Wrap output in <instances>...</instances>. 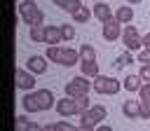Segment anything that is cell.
Wrapping results in <instances>:
<instances>
[{"instance_id":"7402d4cb","label":"cell","mask_w":150,"mask_h":131,"mask_svg":"<svg viewBox=\"0 0 150 131\" xmlns=\"http://www.w3.org/2000/svg\"><path fill=\"white\" fill-rule=\"evenodd\" d=\"M91 14H94V12H91L89 7H84V5H82V7L73 14V19H75L77 23H84V21H89V16H91Z\"/></svg>"},{"instance_id":"8992f818","label":"cell","mask_w":150,"mask_h":131,"mask_svg":"<svg viewBox=\"0 0 150 131\" xmlns=\"http://www.w3.org/2000/svg\"><path fill=\"white\" fill-rule=\"evenodd\" d=\"M89 89H91V82L82 75V77H73L68 84H66V96H73V98H82V96H89Z\"/></svg>"},{"instance_id":"d6a6232c","label":"cell","mask_w":150,"mask_h":131,"mask_svg":"<svg viewBox=\"0 0 150 131\" xmlns=\"http://www.w3.org/2000/svg\"><path fill=\"white\" fill-rule=\"evenodd\" d=\"M96 131H112V126H108V124H98Z\"/></svg>"},{"instance_id":"7c38bea8","label":"cell","mask_w":150,"mask_h":131,"mask_svg":"<svg viewBox=\"0 0 150 131\" xmlns=\"http://www.w3.org/2000/svg\"><path fill=\"white\" fill-rule=\"evenodd\" d=\"M21 105H23L26 112H38V110H42L40 98H38V91H28V94L21 98Z\"/></svg>"},{"instance_id":"7a4b0ae2","label":"cell","mask_w":150,"mask_h":131,"mask_svg":"<svg viewBox=\"0 0 150 131\" xmlns=\"http://www.w3.org/2000/svg\"><path fill=\"white\" fill-rule=\"evenodd\" d=\"M19 16H21V21L26 23V26H42V21H45V12L33 2V0H23V2H19Z\"/></svg>"},{"instance_id":"1f68e13d","label":"cell","mask_w":150,"mask_h":131,"mask_svg":"<svg viewBox=\"0 0 150 131\" xmlns=\"http://www.w3.org/2000/svg\"><path fill=\"white\" fill-rule=\"evenodd\" d=\"M75 131H96V129H91V126H84V124H80V126H75Z\"/></svg>"},{"instance_id":"6da1fadb","label":"cell","mask_w":150,"mask_h":131,"mask_svg":"<svg viewBox=\"0 0 150 131\" xmlns=\"http://www.w3.org/2000/svg\"><path fill=\"white\" fill-rule=\"evenodd\" d=\"M45 56H47L49 61L59 63V66H66V68H68V66H75V63H80V51H75V49H70V47H59V44L47 47Z\"/></svg>"},{"instance_id":"836d02e7","label":"cell","mask_w":150,"mask_h":131,"mask_svg":"<svg viewBox=\"0 0 150 131\" xmlns=\"http://www.w3.org/2000/svg\"><path fill=\"white\" fill-rule=\"evenodd\" d=\"M143 47H150V33L143 35Z\"/></svg>"},{"instance_id":"e0dca14e","label":"cell","mask_w":150,"mask_h":131,"mask_svg":"<svg viewBox=\"0 0 150 131\" xmlns=\"http://www.w3.org/2000/svg\"><path fill=\"white\" fill-rule=\"evenodd\" d=\"M38 98H40V105H42V110H49V108H54V105H56V101H54V94H52L49 89H38Z\"/></svg>"},{"instance_id":"44dd1931","label":"cell","mask_w":150,"mask_h":131,"mask_svg":"<svg viewBox=\"0 0 150 131\" xmlns=\"http://www.w3.org/2000/svg\"><path fill=\"white\" fill-rule=\"evenodd\" d=\"M136 61V56L131 54V51H124V54H120L117 58H115V68H124V66H131Z\"/></svg>"},{"instance_id":"f546056e","label":"cell","mask_w":150,"mask_h":131,"mask_svg":"<svg viewBox=\"0 0 150 131\" xmlns=\"http://www.w3.org/2000/svg\"><path fill=\"white\" fill-rule=\"evenodd\" d=\"M138 75H141V80H143V82H150V66H143V63H141Z\"/></svg>"},{"instance_id":"4fadbf2b","label":"cell","mask_w":150,"mask_h":131,"mask_svg":"<svg viewBox=\"0 0 150 131\" xmlns=\"http://www.w3.org/2000/svg\"><path fill=\"white\" fill-rule=\"evenodd\" d=\"M91 12H94V19H98L101 23H105L108 19H112V16H115V14H112V9H110V5H105V2H96Z\"/></svg>"},{"instance_id":"ac0fdd59","label":"cell","mask_w":150,"mask_h":131,"mask_svg":"<svg viewBox=\"0 0 150 131\" xmlns=\"http://www.w3.org/2000/svg\"><path fill=\"white\" fill-rule=\"evenodd\" d=\"M115 19H117L120 23H131V19H134V9H131L129 5H122V7L115 9Z\"/></svg>"},{"instance_id":"74e56055","label":"cell","mask_w":150,"mask_h":131,"mask_svg":"<svg viewBox=\"0 0 150 131\" xmlns=\"http://www.w3.org/2000/svg\"><path fill=\"white\" fill-rule=\"evenodd\" d=\"M96 2H105V0H96Z\"/></svg>"},{"instance_id":"d590c367","label":"cell","mask_w":150,"mask_h":131,"mask_svg":"<svg viewBox=\"0 0 150 131\" xmlns=\"http://www.w3.org/2000/svg\"><path fill=\"white\" fill-rule=\"evenodd\" d=\"M52 2H54V5H59V7H63V2H66V0H52Z\"/></svg>"},{"instance_id":"4dcf8cb0","label":"cell","mask_w":150,"mask_h":131,"mask_svg":"<svg viewBox=\"0 0 150 131\" xmlns=\"http://www.w3.org/2000/svg\"><path fill=\"white\" fill-rule=\"evenodd\" d=\"M28 131H42V126H40V124H35V122H30V126H28Z\"/></svg>"},{"instance_id":"ffe728a7","label":"cell","mask_w":150,"mask_h":131,"mask_svg":"<svg viewBox=\"0 0 150 131\" xmlns=\"http://www.w3.org/2000/svg\"><path fill=\"white\" fill-rule=\"evenodd\" d=\"M82 61H96V49L91 44H82L80 47V63Z\"/></svg>"},{"instance_id":"3957f363","label":"cell","mask_w":150,"mask_h":131,"mask_svg":"<svg viewBox=\"0 0 150 131\" xmlns=\"http://www.w3.org/2000/svg\"><path fill=\"white\" fill-rule=\"evenodd\" d=\"M91 89H94L96 94H103V96H115V94L122 89V84H120L115 77L98 75V77H94V82H91Z\"/></svg>"},{"instance_id":"9c48e42d","label":"cell","mask_w":150,"mask_h":131,"mask_svg":"<svg viewBox=\"0 0 150 131\" xmlns=\"http://www.w3.org/2000/svg\"><path fill=\"white\" fill-rule=\"evenodd\" d=\"M117 37H122V23L112 16V19H108V21L103 23V40L115 42Z\"/></svg>"},{"instance_id":"2e32d148","label":"cell","mask_w":150,"mask_h":131,"mask_svg":"<svg viewBox=\"0 0 150 131\" xmlns=\"http://www.w3.org/2000/svg\"><path fill=\"white\" fill-rule=\"evenodd\" d=\"M143 84H145V82L141 80V75H127L124 82H122V87H124L127 91H141Z\"/></svg>"},{"instance_id":"4316f807","label":"cell","mask_w":150,"mask_h":131,"mask_svg":"<svg viewBox=\"0 0 150 131\" xmlns=\"http://www.w3.org/2000/svg\"><path fill=\"white\" fill-rule=\"evenodd\" d=\"M136 61H138V63H143V66H150V47H143V49L138 51Z\"/></svg>"},{"instance_id":"5b68a950","label":"cell","mask_w":150,"mask_h":131,"mask_svg":"<svg viewBox=\"0 0 150 131\" xmlns=\"http://www.w3.org/2000/svg\"><path fill=\"white\" fill-rule=\"evenodd\" d=\"M122 42L127 47V51H134V49H143V35L138 33L136 26L127 23V28H122Z\"/></svg>"},{"instance_id":"484cf974","label":"cell","mask_w":150,"mask_h":131,"mask_svg":"<svg viewBox=\"0 0 150 131\" xmlns=\"http://www.w3.org/2000/svg\"><path fill=\"white\" fill-rule=\"evenodd\" d=\"M61 35H63L66 42H70V40L75 37V28H73L70 23H61Z\"/></svg>"},{"instance_id":"8fae6325","label":"cell","mask_w":150,"mask_h":131,"mask_svg":"<svg viewBox=\"0 0 150 131\" xmlns=\"http://www.w3.org/2000/svg\"><path fill=\"white\" fill-rule=\"evenodd\" d=\"M26 70H30L33 75H42L47 70V56H30L26 61Z\"/></svg>"},{"instance_id":"d6986e66","label":"cell","mask_w":150,"mask_h":131,"mask_svg":"<svg viewBox=\"0 0 150 131\" xmlns=\"http://www.w3.org/2000/svg\"><path fill=\"white\" fill-rule=\"evenodd\" d=\"M80 68H82V75H84V77H91V80H94V77H98V75H101V73H98V63H96V61H82V63H80Z\"/></svg>"},{"instance_id":"e575fe53","label":"cell","mask_w":150,"mask_h":131,"mask_svg":"<svg viewBox=\"0 0 150 131\" xmlns=\"http://www.w3.org/2000/svg\"><path fill=\"white\" fill-rule=\"evenodd\" d=\"M42 131H56V129H54V124H47V126H42Z\"/></svg>"},{"instance_id":"30bf717a","label":"cell","mask_w":150,"mask_h":131,"mask_svg":"<svg viewBox=\"0 0 150 131\" xmlns=\"http://www.w3.org/2000/svg\"><path fill=\"white\" fill-rule=\"evenodd\" d=\"M138 101H141V117L143 119H150V82H145L138 91Z\"/></svg>"},{"instance_id":"603a6c76","label":"cell","mask_w":150,"mask_h":131,"mask_svg":"<svg viewBox=\"0 0 150 131\" xmlns=\"http://www.w3.org/2000/svg\"><path fill=\"white\" fill-rule=\"evenodd\" d=\"M28 37L33 42H45V26H33L28 30Z\"/></svg>"},{"instance_id":"8d00e7d4","label":"cell","mask_w":150,"mask_h":131,"mask_svg":"<svg viewBox=\"0 0 150 131\" xmlns=\"http://www.w3.org/2000/svg\"><path fill=\"white\" fill-rule=\"evenodd\" d=\"M127 2H129V5H138L141 0H127Z\"/></svg>"},{"instance_id":"5bb4252c","label":"cell","mask_w":150,"mask_h":131,"mask_svg":"<svg viewBox=\"0 0 150 131\" xmlns=\"http://www.w3.org/2000/svg\"><path fill=\"white\" fill-rule=\"evenodd\" d=\"M61 40H63V35H61V26H45V42H47L49 47L59 44Z\"/></svg>"},{"instance_id":"52a82bcc","label":"cell","mask_w":150,"mask_h":131,"mask_svg":"<svg viewBox=\"0 0 150 131\" xmlns=\"http://www.w3.org/2000/svg\"><path fill=\"white\" fill-rule=\"evenodd\" d=\"M56 112L61 117H68V115H80V108H77V98L73 96H63L56 101Z\"/></svg>"},{"instance_id":"83f0119b","label":"cell","mask_w":150,"mask_h":131,"mask_svg":"<svg viewBox=\"0 0 150 131\" xmlns=\"http://www.w3.org/2000/svg\"><path fill=\"white\" fill-rule=\"evenodd\" d=\"M77 108H80V115H82L84 110H89V108H91V101H89V96H82V98H77Z\"/></svg>"},{"instance_id":"9a60e30c","label":"cell","mask_w":150,"mask_h":131,"mask_svg":"<svg viewBox=\"0 0 150 131\" xmlns=\"http://www.w3.org/2000/svg\"><path fill=\"white\" fill-rule=\"evenodd\" d=\"M122 115L129 117V119L141 117V101H124L122 103Z\"/></svg>"},{"instance_id":"f35d334b","label":"cell","mask_w":150,"mask_h":131,"mask_svg":"<svg viewBox=\"0 0 150 131\" xmlns=\"http://www.w3.org/2000/svg\"><path fill=\"white\" fill-rule=\"evenodd\" d=\"M16 2H23V0H16Z\"/></svg>"},{"instance_id":"ba28073f","label":"cell","mask_w":150,"mask_h":131,"mask_svg":"<svg viewBox=\"0 0 150 131\" xmlns=\"http://www.w3.org/2000/svg\"><path fill=\"white\" fill-rule=\"evenodd\" d=\"M14 84H16L19 89H23V91H30V89L35 87V77H33L30 70L16 68V73H14Z\"/></svg>"},{"instance_id":"d4e9b609","label":"cell","mask_w":150,"mask_h":131,"mask_svg":"<svg viewBox=\"0 0 150 131\" xmlns=\"http://www.w3.org/2000/svg\"><path fill=\"white\" fill-rule=\"evenodd\" d=\"M80 7H82V0H66L61 9H66L68 14H75V12L80 9Z\"/></svg>"},{"instance_id":"f1b7e54d","label":"cell","mask_w":150,"mask_h":131,"mask_svg":"<svg viewBox=\"0 0 150 131\" xmlns=\"http://www.w3.org/2000/svg\"><path fill=\"white\" fill-rule=\"evenodd\" d=\"M54 129L56 131H75V126L68 124V122H54Z\"/></svg>"},{"instance_id":"277c9868","label":"cell","mask_w":150,"mask_h":131,"mask_svg":"<svg viewBox=\"0 0 150 131\" xmlns=\"http://www.w3.org/2000/svg\"><path fill=\"white\" fill-rule=\"evenodd\" d=\"M105 115H108L105 105H101V103H91V108H89V110H84V112L80 115V124L96 129V126H98V122H103V119H105Z\"/></svg>"},{"instance_id":"cb8c5ba5","label":"cell","mask_w":150,"mask_h":131,"mask_svg":"<svg viewBox=\"0 0 150 131\" xmlns=\"http://www.w3.org/2000/svg\"><path fill=\"white\" fill-rule=\"evenodd\" d=\"M28 126H30V122H28L26 115H19L14 119V131H28Z\"/></svg>"}]
</instances>
